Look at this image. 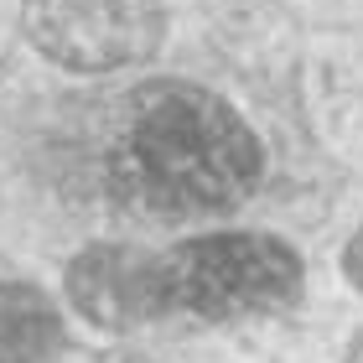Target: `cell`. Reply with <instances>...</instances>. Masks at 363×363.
Wrapping results in <instances>:
<instances>
[{
    "instance_id": "cell-1",
    "label": "cell",
    "mask_w": 363,
    "mask_h": 363,
    "mask_svg": "<svg viewBox=\"0 0 363 363\" xmlns=\"http://www.w3.org/2000/svg\"><path fill=\"white\" fill-rule=\"evenodd\" d=\"M114 187L156 218H213L259 182V140L234 104L197 84H156L130 99L109 156Z\"/></svg>"
},
{
    "instance_id": "cell-2",
    "label": "cell",
    "mask_w": 363,
    "mask_h": 363,
    "mask_svg": "<svg viewBox=\"0 0 363 363\" xmlns=\"http://www.w3.org/2000/svg\"><path fill=\"white\" fill-rule=\"evenodd\" d=\"M301 286V259L265 234H203L156 259L161 317L239 322L280 311Z\"/></svg>"
},
{
    "instance_id": "cell-3",
    "label": "cell",
    "mask_w": 363,
    "mask_h": 363,
    "mask_svg": "<svg viewBox=\"0 0 363 363\" xmlns=\"http://www.w3.org/2000/svg\"><path fill=\"white\" fill-rule=\"evenodd\" d=\"M26 37L73 73H114L151 57L167 26L161 0H26Z\"/></svg>"
},
{
    "instance_id": "cell-4",
    "label": "cell",
    "mask_w": 363,
    "mask_h": 363,
    "mask_svg": "<svg viewBox=\"0 0 363 363\" xmlns=\"http://www.w3.org/2000/svg\"><path fill=\"white\" fill-rule=\"evenodd\" d=\"M68 301L94 327L130 333V327L161 317L156 306V259L130 244H94L68 270Z\"/></svg>"
},
{
    "instance_id": "cell-5",
    "label": "cell",
    "mask_w": 363,
    "mask_h": 363,
    "mask_svg": "<svg viewBox=\"0 0 363 363\" xmlns=\"http://www.w3.org/2000/svg\"><path fill=\"white\" fill-rule=\"evenodd\" d=\"M62 348L57 311L31 286H0V363H52Z\"/></svg>"
},
{
    "instance_id": "cell-6",
    "label": "cell",
    "mask_w": 363,
    "mask_h": 363,
    "mask_svg": "<svg viewBox=\"0 0 363 363\" xmlns=\"http://www.w3.org/2000/svg\"><path fill=\"white\" fill-rule=\"evenodd\" d=\"M342 270H348V280H353V286L363 291V234L348 244V250H342Z\"/></svg>"
},
{
    "instance_id": "cell-7",
    "label": "cell",
    "mask_w": 363,
    "mask_h": 363,
    "mask_svg": "<svg viewBox=\"0 0 363 363\" xmlns=\"http://www.w3.org/2000/svg\"><path fill=\"white\" fill-rule=\"evenodd\" d=\"M348 363H363V337L353 342V353H348Z\"/></svg>"
}]
</instances>
